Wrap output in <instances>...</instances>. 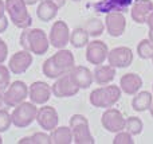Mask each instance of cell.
I'll use <instances>...</instances> for the list:
<instances>
[{
	"mask_svg": "<svg viewBox=\"0 0 153 144\" xmlns=\"http://www.w3.org/2000/svg\"><path fill=\"white\" fill-rule=\"evenodd\" d=\"M75 66V59L71 51L66 48H59L53 57L43 62V74L47 78H59L71 72Z\"/></svg>",
	"mask_w": 153,
	"mask_h": 144,
	"instance_id": "1",
	"label": "cell"
},
{
	"mask_svg": "<svg viewBox=\"0 0 153 144\" xmlns=\"http://www.w3.org/2000/svg\"><path fill=\"white\" fill-rule=\"evenodd\" d=\"M20 46L24 50L36 55H43L47 53L50 40L46 32L40 28H23L20 35Z\"/></svg>",
	"mask_w": 153,
	"mask_h": 144,
	"instance_id": "2",
	"label": "cell"
},
{
	"mask_svg": "<svg viewBox=\"0 0 153 144\" xmlns=\"http://www.w3.org/2000/svg\"><path fill=\"white\" fill-rule=\"evenodd\" d=\"M121 98V88L108 85L98 88L90 93V104L95 108H111Z\"/></svg>",
	"mask_w": 153,
	"mask_h": 144,
	"instance_id": "3",
	"label": "cell"
},
{
	"mask_svg": "<svg viewBox=\"0 0 153 144\" xmlns=\"http://www.w3.org/2000/svg\"><path fill=\"white\" fill-rule=\"evenodd\" d=\"M5 11L18 28H28L32 24V18L24 0H5Z\"/></svg>",
	"mask_w": 153,
	"mask_h": 144,
	"instance_id": "4",
	"label": "cell"
},
{
	"mask_svg": "<svg viewBox=\"0 0 153 144\" xmlns=\"http://www.w3.org/2000/svg\"><path fill=\"white\" fill-rule=\"evenodd\" d=\"M70 128L73 139L76 144H94V137L89 128V121L82 115H73L70 117Z\"/></svg>",
	"mask_w": 153,
	"mask_h": 144,
	"instance_id": "5",
	"label": "cell"
},
{
	"mask_svg": "<svg viewBox=\"0 0 153 144\" xmlns=\"http://www.w3.org/2000/svg\"><path fill=\"white\" fill-rule=\"evenodd\" d=\"M38 108L35 107L34 102H20L16 105L13 112L11 113L12 117V124L16 128H26L31 125L32 121L36 120Z\"/></svg>",
	"mask_w": 153,
	"mask_h": 144,
	"instance_id": "6",
	"label": "cell"
},
{
	"mask_svg": "<svg viewBox=\"0 0 153 144\" xmlns=\"http://www.w3.org/2000/svg\"><path fill=\"white\" fill-rule=\"evenodd\" d=\"M4 104L10 108H15L28 97V86L23 81L12 82L4 92Z\"/></svg>",
	"mask_w": 153,
	"mask_h": 144,
	"instance_id": "7",
	"label": "cell"
},
{
	"mask_svg": "<svg viewBox=\"0 0 153 144\" xmlns=\"http://www.w3.org/2000/svg\"><path fill=\"white\" fill-rule=\"evenodd\" d=\"M51 92L58 98H65V97H73L79 92V86L73 81L70 77V73L56 78V81L51 85Z\"/></svg>",
	"mask_w": 153,
	"mask_h": 144,
	"instance_id": "8",
	"label": "cell"
},
{
	"mask_svg": "<svg viewBox=\"0 0 153 144\" xmlns=\"http://www.w3.org/2000/svg\"><path fill=\"white\" fill-rule=\"evenodd\" d=\"M101 123H102L103 128L110 134H117L120 131H124L125 125H126V120L124 119L122 113L114 108H108L103 112Z\"/></svg>",
	"mask_w": 153,
	"mask_h": 144,
	"instance_id": "9",
	"label": "cell"
},
{
	"mask_svg": "<svg viewBox=\"0 0 153 144\" xmlns=\"http://www.w3.org/2000/svg\"><path fill=\"white\" fill-rule=\"evenodd\" d=\"M50 45L55 48H65L70 43V30L69 26L66 24V22L58 20L53 24L50 30Z\"/></svg>",
	"mask_w": 153,
	"mask_h": 144,
	"instance_id": "10",
	"label": "cell"
},
{
	"mask_svg": "<svg viewBox=\"0 0 153 144\" xmlns=\"http://www.w3.org/2000/svg\"><path fill=\"white\" fill-rule=\"evenodd\" d=\"M109 48L108 45L102 40H93L87 43L86 59L93 65H102L105 59H108Z\"/></svg>",
	"mask_w": 153,
	"mask_h": 144,
	"instance_id": "11",
	"label": "cell"
},
{
	"mask_svg": "<svg viewBox=\"0 0 153 144\" xmlns=\"http://www.w3.org/2000/svg\"><path fill=\"white\" fill-rule=\"evenodd\" d=\"M36 121L42 129H45V131H53V129H55L58 127V123H59L58 112L55 110V108L45 105V107L38 109Z\"/></svg>",
	"mask_w": 153,
	"mask_h": 144,
	"instance_id": "12",
	"label": "cell"
},
{
	"mask_svg": "<svg viewBox=\"0 0 153 144\" xmlns=\"http://www.w3.org/2000/svg\"><path fill=\"white\" fill-rule=\"evenodd\" d=\"M105 26L110 37L118 38L125 32L126 28V18L122 12H109L106 13Z\"/></svg>",
	"mask_w": 153,
	"mask_h": 144,
	"instance_id": "13",
	"label": "cell"
},
{
	"mask_svg": "<svg viewBox=\"0 0 153 144\" xmlns=\"http://www.w3.org/2000/svg\"><path fill=\"white\" fill-rule=\"evenodd\" d=\"M108 61L109 65H111L113 67H128L133 62V51L132 48L125 47V46L116 47L109 51Z\"/></svg>",
	"mask_w": 153,
	"mask_h": 144,
	"instance_id": "14",
	"label": "cell"
},
{
	"mask_svg": "<svg viewBox=\"0 0 153 144\" xmlns=\"http://www.w3.org/2000/svg\"><path fill=\"white\" fill-rule=\"evenodd\" d=\"M31 63H32V53L23 48L22 51H18V53H15L11 57L8 67H10L11 73H13V74H23L30 69Z\"/></svg>",
	"mask_w": 153,
	"mask_h": 144,
	"instance_id": "15",
	"label": "cell"
},
{
	"mask_svg": "<svg viewBox=\"0 0 153 144\" xmlns=\"http://www.w3.org/2000/svg\"><path fill=\"white\" fill-rule=\"evenodd\" d=\"M51 88L48 84L43 82V81H35L30 85L28 88V97L31 102L35 105H43L50 100L51 96Z\"/></svg>",
	"mask_w": 153,
	"mask_h": 144,
	"instance_id": "16",
	"label": "cell"
},
{
	"mask_svg": "<svg viewBox=\"0 0 153 144\" xmlns=\"http://www.w3.org/2000/svg\"><path fill=\"white\" fill-rule=\"evenodd\" d=\"M133 0H101L93 4L94 11L100 13H109V12H124L132 5Z\"/></svg>",
	"mask_w": 153,
	"mask_h": 144,
	"instance_id": "17",
	"label": "cell"
},
{
	"mask_svg": "<svg viewBox=\"0 0 153 144\" xmlns=\"http://www.w3.org/2000/svg\"><path fill=\"white\" fill-rule=\"evenodd\" d=\"M153 11V3L151 0H136L132 7L130 15L132 19L138 24H143L146 22L148 15Z\"/></svg>",
	"mask_w": 153,
	"mask_h": 144,
	"instance_id": "18",
	"label": "cell"
},
{
	"mask_svg": "<svg viewBox=\"0 0 153 144\" xmlns=\"http://www.w3.org/2000/svg\"><path fill=\"white\" fill-rule=\"evenodd\" d=\"M120 86H121V90L124 92L125 94H136L140 88L143 86V80L138 74L136 73H128V74H124L120 80Z\"/></svg>",
	"mask_w": 153,
	"mask_h": 144,
	"instance_id": "19",
	"label": "cell"
},
{
	"mask_svg": "<svg viewBox=\"0 0 153 144\" xmlns=\"http://www.w3.org/2000/svg\"><path fill=\"white\" fill-rule=\"evenodd\" d=\"M70 77L79 86V89H87L93 84V73L86 66H74L70 72Z\"/></svg>",
	"mask_w": 153,
	"mask_h": 144,
	"instance_id": "20",
	"label": "cell"
},
{
	"mask_svg": "<svg viewBox=\"0 0 153 144\" xmlns=\"http://www.w3.org/2000/svg\"><path fill=\"white\" fill-rule=\"evenodd\" d=\"M59 5L55 0H42L36 8V16L42 22H50L56 16Z\"/></svg>",
	"mask_w": 153,
	"mask_h": 144,
	"instance_id": "21",
	"label": "cell"
},
{
	"mask_svg": "<svg viewBox=\"0 0 153 144\" xmlns=\"http://www.w3.org/2000/svg\"><path fill=\"white\" fill-rule=\"evenodd\" d=\"M116 77V67L111 65L103 66V65H97L94 73H93V80L98 85H108Z\"/></svg>",
	"mask_w": 153,
	"mask_h": 144,
	"instance_id": "22",
	"label": "cell"
},
{
	"mask_svg": "<svg viewBox=\"0 0 153 144\" xmlns=\"http://www.w3.org/2000/svg\"><path fill=\"white\" fill-rule=\"evenodd\" d=\"M50 136L53 144H71V142H74L71 128L69 127H56L51 131Z\"/></svg>",
	"mask_w": 153,
	"mask_h": 144,
	"instance_id": "23",
	"label": "cell"
},
{
	"mask_svg": "<svg viewBox=\"0 0 153 144\" xmlns=\"http://www.w3.org/2000/svg\"><path fill=\"white\" fill-rule=\"evenodd\" d=\"M152 102V94L149 92H141L132 100V108L136 112H145L146 109H151Z\"/></svg>",
	"mask_w": 153,
	"mask_h": 144,
	"instance_id": "24",
	"label": "cell"
},
{
	"mask_svg": "<svg viewBox=\"0 0 153 144\" xmlns=\"http://www.w3.org/2000/svg\"><path fill=\"white\" fill-rule=\"evenodd\" d=\"M89 32L85 28H75L70 34V45L75 48H82L89 43Z\"/></svg>",
	"mask_w": 153,
	"mask_h": 144,
	"instance_id": "25",
	"label": "cell"
},
{
	"mask_svg": "<svg viewBox=\"0 0 153 144\" xmlns=\"http://www.w3.org/2000/svg\"><path fill=\"white\" fill-rule=\"evenodd\" d=\"M85 30L89 32L90 37H100L103 32V23L101 19H97V18L89 19V20L86 22Z\"/></svg>",
	"mask_w": 153,
	"mask_h": 144,
	"instance_id": "26",
	"label": "cell"
},
{
	"mask_svg": "<svg viewBox=\"0 0 153 144\" xmlns=\"http://www.w3.org/2000/svg\"><path fill=\"white\" fill-rule=\"evenodd\" d=\"M137 55L141 59H149L153 57V43L151 39H143L137 46Z\"/></svg>",
	"mask_w": 153,
	"mask_h": 144,
	"instance_id": "27",
	"label": "cell"
},
{
	"mask_svg": "<svg viewBox=\"0 0 153 144\" xmlns=\"http://www.w3.org/2000/svg\"><path fill=\"white\" fill-rule=\"evenodd\" d=\"M144 124L141 121L140 117H136V116H130V117L126 119V125H125V129H126L129 134L132 135H140L143 132Z\"/></svg>",
	"mask_w": 153,
	"mask_h": 144,
	"instance_id": "28",
	"label": "cell"
},
{
	"mask_svg": "<svg viewBox=\"0 0 153 144\" xmlns=\"http://www.w3.org/2000/svg\"><path fill=\"white\" fill-rule=\"evenodd\" d=\"M10 72H11L10 67L0 63V92H4L10 86V81H11Z\"/></svg>",
	"mask_w": 153,
	"mask_h": 144,
	"instance_id": "29",
	"label": "cell"
},
{
	"mask_svg": "<svg viewBox=\"0 0 153 144\" xmlns=\"http://www.w3.org/2000/svg\"><path fill=\"white\" fill-rule=\"evenodd\" d=\"M12 124V117L7 109L0 108V132H7Z\"/></svg>",
	"mask_w": 153,
	"mask_h": 144,
	"instance_id": "30",
	"label": "cell"
},
{
	"mask_svg": "<svg viewBox=\"0 0 153 144\" xmlns=\"http://www.w3.org/2000/svg\"><path fill=\"white\" fill-rule=\"evenodd\" d=\"M113 144H134V140L132 137V134H129L128 131H120L117 132Z\"/></svg>",
	"mask_w": 153,
	"mask_h": 144,
	"instance_id": "31",
	"label": "cell"
},
{
	"mask_svg": "<svg viewBox=\"0 0 153 144\" xmlns=\"http://www.w3.org/2000/svg\"><path fill=\"white\" fill-rule=\"evenodd\" d=\"M51 136L45 132H36L31 136V144H51Z\"/></svg>",
	"mask_w": 153,
	"mask_h": 144,
	"instance_id": "32",
	"label": "cell"
},
{
	"mask_svg": "<svg viewBox=\"0 0 153 144\" xmlns=\"http://www.w3.org/2000/svg\"><path fill=\"white\" fill-rule=\"evenodd\" d=\"M7 55H8V46H7V43L0 38V63H3V62L7 59Z\"/></svg>",
	"mask_w": 153,
	"mask_h": 144,
	"instance_id": "33",
	"label": "cell"
},
{
	"mask_svg": "<svg viewBox=\"0 0 153 144\" xmlns=\"http://www.w3.org/2000/svg\"><path fill=\"white\" fill-rule=\"evenodd\" d=\"M7 27H8V19H7V16L4 15L0 18V34L4 32L5 30H7Z\"/></svg>",
	"mask_w": 153,
	"mask_h": 144,
	"instance_id": "34",
	"label": "cell"
},
{
	"mask_svg": "<svg viewBox=\"0 0 153 144\" xmlns=\"http://www.w3.org/2000/svg\"><path fill=\"white\" fill-rule=\"evenodd\" d=\"M145 23L148 24L149 31H153V11L148 15V18H146V22H145Z\"/></svg>",
	"mask_w": 153,
	"mask_h": 144,
	"instance_id": "35",
	"label": "cell"
},
{
	"mask_svg": "<svg viewBox=\"0 0 153 144\" xmlns=\"http://www.w3.org/2000/svg\"><path fill=\"white\" fill-rule=\"evenodd\" d=\"M4 12H5V1L0 0V18L4 16Z\"/></svg>",
	"mask_w": 153,
	"mask_h": 144,
	"instance_id": "36",
	"label": "cell"
},
{
	"mask_svg": "<svg viewBox=\"0 0 153 144\" xmlns=\"http://www.w3.org/2000/svg\"><path fill=\"white\" fill-rule=\"evenodd\" d=\"M24 1H26V4L27 5H34V4H36V0H24Z\"/></svg>",
	"mask_w": 153,
	"mask_h": 144,
	"instance_id": "37",
	"label": "cell"
},
{
	"mask_svg": "<svg viewBox=\"0 0 153 144\" xmlns=\"http://www.w3.org/2000/svg\"><path fill=\"white\" fill-rule=\"evenodd\" d=\"M4 105V96H3V93L0 92V108Z\"/></svg>",
	"mask_w": 153,
	"mask_h": 144,
	"instance_id": "38",
	"label": "cell"
},
{
	"mask_svg": "<svg viewBox=\"0 0 153 144\" xmlns=\"http://www.w3.org/2000/svg\"><path fill=\"white\" fill-rule=\"evenodd\" d=\"M149 39H151V42L153 43V31H149Z\"/></svg>",
	"mask_w": 153,
	"mask_h": 144,
	"instance_id": "39",
	"label": "cell"
},
{
	"mask_svg": "<svg viewBox=\"0 0 153 144\" xmlns=\"http://www.w3.org/2000/svg\"><path fill=\"white\" fill-rule=\"evenodd\" d=\"M149 110H151V115H152V117H153V102H152V107H151V109H149Z\"/></svg>",
	"mask_w": 153,
	"mask_h": 144,
	"instance_id": "40",
	"label": "cell"
},
{
	"mask_svg": "<svg viewBox=\"0 0 153 144\" xmlns=\"http://www.w3.org/2000/svg\"><path fill=\"white\" fill-rule=\"evenodd\" d=\"M3 143V139H1V136H0V144H1Z\"/></svg>",
	"mask_w": 153,
	"mask_h": 144,
	"instance_id": "41",
	"label": "cell"
},
{
	"mask_svg": "<svg viewBox=\"0 0 153 144\" xmlns=\"http://www.w3.org/2000/svg\"><path fill=\"white\" fill-rule=\"evenodd\" d=\"M73 1H81V0H73Z\"/></svg>",
	"mask_w": 153,
	"mask_h": 144,
	"instance_id": "42",
	"label": "cell"
},
{
	"mask_svg": "<svg viewBox=\"0 0 153 144\" xmlns=\"http://www.w3.org/2000/svg\"><path fill=\"white\" fill-rule=\"evenodd\" d=\"M152 61H153V57H152Z\"/></svg>",
	"mask_w": 153,
	"mask_h": 144,
	"instance_id": "43",
	"label": "cell"
},
{
	"mask_svg": "<svg viewBox=\"0 0 153 144\" xmlns=\"http://www.w3.org/2000/svg\"><path fill=\"white\" fill-rule=\"evenodd\" d=\"M152 88H153V86H152Z\"/></svg>",
	"mask_w": 153,
	"mask_h": 144,
	"instance_id": "44",
	"label": "cell"
}]
</instances>
